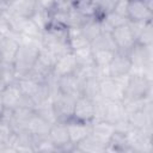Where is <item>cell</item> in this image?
Returning a JSON list of instances; mask_svg holds the SVG:
<instances>
[{
    "instance_id": "cell-1",
    "label": "cell",
    "mask_w": 153,
    "mask_h": 153,
    "mask_svg": "<svg viewBox=\"0 0 153 153\" xmlns=\"http://www.w3.org/2000/svg\"><path fill=\"white\" fill-rule=\"evenodd\" d=\"M42 48V44H20L13 67H14V74L16 79L24 78L29 74V72L35 66L39 49Z\"/></svg>"
},
{
    "instance_id": "cell-2",
    "label": "cell",
    "mask_w": 153,
    "mask_h": 153,
    "mask_svg": "<svg viewBox=\"0 0 153 153\" xmlns=\"http://www.w3.org/2000/svg\"><path fill=\"white\" fill-rule=\"evenodd\" d=\"M151 97H152V81L142 76H130L123 99H141V98H151Z\"/></svg>"
},
{
    "instance_id": "cell-3",
    "label": "cell",
    "mask_w": 153,
    "mask_h": 153,
    "mask_svg": "<svg viewBox=\"0 0 153 153\" xmlns=\"http://www.w3.org/2000/svg\"><path fill=\"white\" fill-rule=\"evenodd\" d=\"M75 99L76 98L65 96L60 92L53 97V108H54L56 122L66 123L72 118Z\"/></svg>"
},
{
    "instance_id": "cell-4",
    "label": "cell",
    "mask_w": 153,
    "mask_h": 153,
    "mask_svg": "<svg viewBox=\"0 0 153 153\" xmlns=\"http://www.w3.org/2000/svg\"><path fill=\"white\" fill-rule=\"evenodd\" d=\"M76 68H78V63H76L75 56L72 51H69V53H66L56 59L53 71H51V74L57 79V78H61L65 75L74 74Z\"/></svg>"
},
{
    "instance_id": "cell-5",
    "label": "cell",
    "mask_w": 153,
    "mask_h": 153,
    "mask_svg": "<svg viewBox=\"0 0 153 153\" xmlns=\"http://www.w3.org/2000/svg\"><path fill=\"white\" fill-rule=\"evenodd\" d=\"M93 116H94L93 102L84 96L78 97L74 103L72 118L80 122H85V123H92Z\"/></svg>"
},
{
    "instance_id": "cell-6",
    "label": "cell",
    "mask_w": 153,
    "mask_h": 153,
    "mask_svg": "<svg viewBox=\"0 0 153 153\" xmlns=\"http://www.w3.org/2000/svg\"><path fill=\"white\" fill-rule=\"evenodd\" d=\"M111 36H112L114 42L116 44L117 51H120V53H126L127 54L135 44V38H134L128 24L115 29L111 32Z\"/></svg>"
},
{
    "instance_id": "cell-7",
    "label": "cell",
    "mask_w": 153,
    "mask_h": 153,
    "mask_svg": "<svg viewBox=\"0 0 153 153\" xmlns=\"http://www.w3.org/2000/svg\"><path fill=\"white\" fill-rule=\"evenodd\" d=\"M127 118L134 129L152 130V102L148 103L143 110L127 115Z\"/></svg>"
},
{
    "instance_id": "cell-8",
    "label": "cell",
    "mask_w": 153,
    "mask_h": 153,
    "mask_svg": "<svg viewBox=\"0 0 153 153\" xmlns=\"http://www.w3.org/2000/svg\"><path fill=\"white\" fill-rule=\"evenodd\" d=\"M57 88L59 92L65 96H69L74 98L81 96V81L78 79L75 74L57 78Z\"/></svg>"
},
{
    "instance_id": "cell-9",
    "label": "cell",
    "mask_w": 153,
    "mask_h": 153,
    "mask_svg": "<svg viewBox=\"0 0 153 153\" xmlns=\"http://www.w3.org/2000/svg\"><path fill=\"white\" fill-rule=\"evenodd\" d=\"M66 127L69 135V141L73 145L79 143L81 140H84L91 134V123H85L71 118L66 122Z\"/></svg>"
},
{
    "instance_id": "cell-10",
    "label": "cell",
    "mask_w": 153,
    "mask_h": 153,
    "mask_svg": "<svg viewBox=\"0 0 153 153\" xmlns=\"http://www.w3.org/2000/svg\"><path fill=\"white\" fill-rule=\"evenodd\" d=\"M127 18L129 22H153V12L149 11L143 1H129Z\"/></svg>"
},
{
    "instance_id": "cell-11",
    "label": "cell",
    "mask_w": 153,
    "mask_h": 153,
    "mask_svg": "<svg viewBox=\"0 0 153 153\" xmlns=\"http://www.w3.org/2000/svg\"><path fill=\"white\" fill-rule=\"evenodd\" d=\"M99 93L105 100H122L124 97V91L110 76L99 81Z\"/></svg>"
},
{
    "instance_id": "cell-12",
    "label": "cell",
    "mask_w": 153,
    "mask_h": 153,
    "mask_svg": "<svg viewBox=\"0 0 153 153\" xmlns=\"http://www.w3.org/2000/svg\"><path fill=\"white\" fill-rule=\"evenodd\" d=\"M130 67H131V62H130L128 55L126 53L117 51L115 54L112 61L110 62L109 67H108L109 76L110 78H115V76L128 74L129 71H130Z\"/></svg>"
},
{
    "instance_id": "cell-13",
    "label": "cell",
    "mask_w": 153,
    "mask_h": 153,
    "mask_svg": "<svg viewBox=\"0 0 153 153\" xmlns=\"http://www.w3.org/2000/svg\"><path fill=\"white\" fill-rule=\"evenodd\" d=\"M51 123L37 115L36 112L30 117L25 126V130L33 137H42V136H48L49 130H50Z\"/></svg>"
},
{
    "instance_id": "cell-14",
    "label": "cell",
    "mask_w": 153,
    "mask_h": 153,
    "mask_svg": "<svg viewBox=\"0 0 153 153\" xmlns=\"http://www.w3.org/2000/svg\"><path fill=\"white\" fill-rule=\"evenodd\" d=\"M22 97H23V94L17 85V81L7 85L5 87V90L2 91V93L0 94V100H1L2 108L14 110L19 105Z\"/></svg>"
},
{
    "instance_id": "cell-15",
    "label": "cell",
    "mask_w": 153,
    "mask_h": 153,
    "mask_svg": "<svg viewBox=\"0 0 153 153\" xmlns=\"http://www.w3.org/2000/svg\"><path fill=\"white\" fill-rule=\"evenodd\" d=\"M115 133L114 124L106 122V121H98L91 123V136H93L97 141L102 142L103 145H108L110 139L112 137Z\"/></svg>"
},
{
    "instance_id": "cell-16",
    "label": "cell",
    "mask_w": 153,
    "mask_h": 153,
    "mask_svg": "<svg viewBox=\"0 0 153 153\" xmlns=\"http://www.w3.org/2000/svg\"><path fill=\"white\" fill-rule=\"evenodd\" d=\"M127 55L131 66H146L152 63V47H142L135 43Z\"/></svg>"
},
{
    "instance_id": "cell-17",
    "label": "cell",
    "mask_w": 153,
    "mask_h": 153,
    "mask_svg": "<svg viewBox=\"0 0 153 153\" xmlns=\"http://www.w3.org/2000/svg\"><path fill=\"white\" fill-rule=\"evenodd\" d=\"M8 11L22 18H31L36 11V0L8 1Z\"/></svg>"
},
{
    "instance_id": "cell-18",
    "label": "cell",
    "mask_w": 153,
    "mask_h": 153,
    "mask_svg": "<svg viewBox=\"0 0 153 153\" xmlns=\"http://www.w3.org/2000/svg\"><path fill=\"white\" fill-rule=\"evenodd\" d=\"M48 137L54 142V145L57 147V152L61 147H63L65 145L69 143V135L67 131V127L66 123L62 122H56L54 124H51Z\"/></svg>"
},
{
    "instance_id": "cell-19",
    "label": "cell",
    "mask_w": 153,
    "mask_h": 153,
    "mask_svg": "<svg viewBox=\"0 0 153 153\" xmlns=\"http://www.w3.org/2000/svg\"><path fill=\"white\" fill-rule=\"evenodd\" d=\"M126 117H127V112H126L122 100H108L106 102L104 121H106L111 124H115Z\"/></svg>"
},
{
    "instance_id": "cell-20",
    "label": "cell",
    "mask_w": 153,
    "mask_h": 153,
    "mask_svg": "<svg viewBox=\"0 0 153 153\" xmlns=\"http://www.w3.org/2000/svg\"><path fill=\"white\" fill-rule=\"evenodd\" d=\"M18 49H19V43L16 38H6L0 49V62L13 65Z\"/></svg>"
},
{
    "instance_id": "cell-21",
    "label": "cell",
    "mask_w": 153,
    "mask_h": 153,
    "mask_svg": "<svg viewBox=\"0 0 153 153\" xmlns=\"http://www.w3.org/2000/svg\"><path fill=\"white\" fill-rule=\"evenodd\" d=\"M67 43L71 51H76L79 49L90 47V42L81 33L79 27H68L67 29Z\"/></svg>"
},
{
    "instance_id": "cell-22",
    "label": "cell",
    "mask_w": 153,
    "mask_h": 153,
    "mask_svg": "<svg viewBox=\"0 0 153 153\" xmlns=\"http://www.w3.org/2000/svg\"><path fill=\"white\" fill-rule=\"evenodd\" d=\"M17 85H18V87H19V90H20L23 96L29 97L32 100H35L37 98L43 84H38L35 80H32L31 78L24 76V78H20V79L17 80Z\"/></svg>"
},
{
    "instance_id": "cell-23",
    "label": "cell",
    "mask_w": 153,
    "mask_h": 153,
    "mask_svg": "<svg viewBox=\"0 0 153 153\" xmlns=\"http://www.w3.org/2000/svg\"><path fill=\"white\" fill-rule=\"evenodd\" d=\"M81 33L86 37V39L91 43L93 39H96L100 33V23H99V19L93 17V18H87L82 24L81 26L79 27Z\"/></svg>"
},
{
    "instance_id": "cell-24",
    "label": "cell",
    "mask_w": 153,
    "mask_h": 153,
    "mask_svg": "<svg viewBox=\"0 0 153 153\" xmlns=\"http://www.w3.org/2000/svg\"><path fill=\"white\" fill-rule=\"evenodd\" d=\"M31 147L35 153H57V147L48 136L42 137H33Z\"/></svg>"
},
{
    "instance_id": "cell-25",
    "label": "cell",
    "mask_w": 153,
    "mask_h": 153,
    "mask_svg": "<svg viewBox=\"0 0 153 153\" xmlns=\"http://www.w3.org/2000/svg\"><path fill=\"white\" fill-rule=\"evenodd\" d=\"M92 50H112L117 53L116 44L111 33H100L96 39H93L90 44Z\"/></svg>"
},
{
    "instance_id": "cell-26",
    "label": "cell",
    "mask_w": 153,
    "mask_h": 153,
    "mask_svg": "<svg viewBox=\"0 0 153 153\" xmlns=\"http://www.w3.org/2000/svg\"><path fill=\"white\" fill-rule=\"evenodd\" d=\"M75 146L79 147L84 153H104V151H105V145L97 141L91 135H88L87 137L81 140Z\"/></svg>"
},
{
    "instance_id": "cell-27",
    "label": "cell",
    "mask_w": 153,
    "mask_h": 153,
    "mask_svg": "<svg viewBox=\"0 0 153 153\" xmlns=\"http://www.w3.org/2000/svg\"><path fill=\"white\" fill-rule=\"evenodd\" d=\"M116 51L112 50H92L93 63L98 68H108L110 62L112 61Z\"/></svg>"
},
{
    "instance_id": "cell-28",
    "label": "cell",
    "mask_w": 153,
    "mask_h": 153,
    "mask_svg": "<svg viewBox=\"0 0 153 153\" xmlns=\"http://www.w3.org/2000/svg\"><path fill=\"white\" fill-rule=\"evenodd\" d=\"M81 96L93 100L100 97L99 93V81L97 79H87L81 82Z\"/></svg>"
},
{
    "instance_id": "cell-29",
    "label": "cell",
    "mask_w": 153,
    "mask_h": 153,
    "mask_svg": "<svg viewBox=\"0 0 153 153\" xmlns=\"http://www.w3.org/2000/svg\"><path fill=\"white\" fill-rule=\"evenodd\" d=\"M30 19L38 26V29H39L42 32H44V31L49 27V25H50L51 16H50L49 12L43 11V10H41L39 7H37V1H36V11H35V13L32 14V17H31Z\"/></svg>"
},
{
    "instance_id": "cell-30",
    "label": "cell",
    "mask_w": 153,
    "mask_h": 153,
    "mask_svg": "<svg viewBox=\"0 0 153 153\" xmlns=\"http://www.w3.org/2000/svg\"><path fill=\"white\" fill-rule=\"evenodd\" d=\"M74 8L85 18H97V7L94 1H73Z\"/></svg>"
},
{
    "instance_id": "cell-31",
    "label": "cell",
    "mask_w": 153,
    "mask_h": 153,
    "mask_svg": "<svg viewBox=\"0 0 153 153\" xmlns=\"http://www.w3.org/2000/svg\"><path fill=\"white\" fill-rule=\"evenodd\" d=\"M56 59H57V56L54 53H51L49 49L42 47L39 49L38 57H37V61L36 62L39 66H42V67H44V68H47L49 71H53V67H54V63H55Z\"/></svg>"
},
{
    "instance_id": "cell-32",
    "label": "cell",
    "mask_w": 153,
    "mask_h": 153,
    "mask_svg": "<svg viewBox=\"0 0 153 153\" xmlns=\"http://www.w3.org/2000/svg\"><path fill=\"white\" fill-rule=\"evenodd\" d=\"M75 56L78 67H86V66H92L93 63V55H92V49L91 47H86L82 49H79L76 51H72Z\"/></svg>"
},
{
    "instance_id": "cell-33",
    "label": "cell",
    "mask_w": 153,
    "mask_h": 153,
    "mask_svg": "<svg viewBox=\"0 0 153 153\" xmlns=\"http://www.w3.org/2000/svg\"><path fill=\"white\" fill-rule=\"evenodd\" d=\"M135 43L139 45H142V47H152L153 45V22L148 23L145 26L142 32L137 36Z\"/></svg>"
},
{
    "instance_id": "cell-34",
    "label": "cell",
    "mask_w": 153,
    "mask_h": 153,
    "mask_svg": "<svg viewBox=\"0 0 153 153\" xmlns=\"http://www.w3.org/2000/svg\"><path fill=\"white\" fill-rule=\"evenodd\" d=\"M102 19H104V20L106 22V24H108L112 30H115V29H117V27H120V26L127 25V24L129 23V20H128L127 17H122V16L115 13L114 11L110 12V13H108V14H105Z\"/></svg>"
},
{
    "instance_id": "cell-35",
    "label": "cell",
    "mask_w": 153,
    "mask_h": 153,
    "mask_svg": "<svg viewBox=\"0 0 153 153\" xmlns=\"http://www.w3.org/2000/svg\"><path fill=\"white\" fill-rule=\"evenodd\" d=\"M114 128H115V131L116 133H120V134H127V133H129L131 129H133V127L130 126V123H129V121H128V118L126 117V118H123V120H121V121H118L117 123H115L114 124Z\"/></svg>"
},
{
    "instance_id": "cell-36",
    "label": "cell",
    "mask_w": 153,
    "mask_h": 153,
    "mask_svg": "<svg viewBox=\"0 0 153 153\" xmlns=\"http://www.w3.org/2000/svg\"><path fill=\"white\" fill-rule=\"evenodd\" d=\"M128 2L129 1H124V0H116L115 6H114V12L122 16V17H127L128 13Z\"/></svg>"
},
{
    "instance_id": "cell-37",
    "label": "cell",
    "mask_w": 153,
    "mask_h": 153,
    "mask_svg": "<svg viewBox=\"0 0 153 153\" xmlns=\"http://www.w3.org/2000/svg\"><path fill=\"white\" fill-rule=\"evenodd\" d=\"M16 153H35L30 145H19L16 147Z\"/></svg>"
},
{
    "instance_id": "cell-38",
    "label": "cell",
    "mask_w": 153,
    "mask_h": 153,
    "mask_svg": "<svg viewBox=\"0 0 153 153\" xmlns=\"http://www.w3.org/2000/svg\"><path fill=\"white\" fill-rule=\"evenodd\" d=\"M0 153H16V148L2 143V145H0Z\"/></svg>"
},
{
    "instance_id": "cell-39",
    "label": "cell",
    "mask_w": 153,
    "mask_h": 153,
    "mask_svg": "<svg viewBox=\"0 0 153 153\" xmlns=\"http://www.w3.org/2000/svg\"><path fill=\"white\" fill-rule=\"evenodd\" d=\"M143 4L146 5V7H147L149 11L153 12V0H146V1H143Z\"/></svg>"
},
{
    "instance_id": "cell-40",
    "label": "cell",
    "mask_w": 153,
    "mask_h": 153,
    "mask_svg": "<svg viewBox=\"0 0 153 153\" xmlns=\"http://www.w3.org/2000/svg\"><path fill=\"white\" fill-rule=\"evenodd\" d=\"M68 153H84L79 147H76V146H73L69 151H68Z\"/></svg>"
},
{
    "instance_id": "cell-41",
    "label": "cell",
    "mask_w": 153,
    "mask_h": 153,
    "mask_svg": "<svg viewBox=\"0 0 153 153\" xmlns=\"http://www.w3.org/2000/svg\"><path fill=\"white\" fill-rule=\"evenodd\" d=\"M6 86H7V84H6V82L0 78V94L2 93V91L5 90V87H6Z\"/></svg>"
},
{
    "instance_id": "cell-42",
    "label": "cell",
    "mask_w": 153,
    "mask_h": 153,
    "mask_svg": "<svg viewBox=\"0 0 153 153\" xmlns=\"http://www.w3.org/2000/svg\"><path fill=\"white\" fill-rule=\"evenodd\" d=\"M2 143H6V136L4 135V133L0 130V145Z\"/></svg>"
},
{
    "instance_id": "cell-43",
    "label": "cell",
    "mask_w": 153,
    "mask_h": 153,
    "mask_svg": "<svg viewBox=\"0 0 153 153\" xmlns=\"http://www.w3.org/2000/svg\"><path fill=\"white\" fill-rule=\"evenodd\" d=\"M2 109H4V108H2V104H1V100H0V112L2 111Z\"/></svg>"
}]
</instances>
